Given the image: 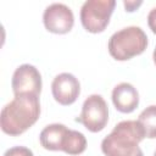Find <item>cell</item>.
<instances>
[{"label": "cell", "mask_w": 156, "mask_h": 156, "mask_svg": "<svg viewBox=\"0 0 156 156\" xmlns=\"http://www.w3.org/2000/svg\"><path fill=\"white\" fill-rule=\"evenodd\" d=\"M152 58H154V63L156 65V48H155V50H154V54H152Z\"/></svg>", "instance_id": "2e32d148"}, {"label": "cell", "mask_w": 156, "mask_h": 156, "mask_svg": "<svg viewBox=\"0 0 156 156\" xmlns=\"http://www.w3.org/2000/svg\"><path fill=\"white\" fill-rule=\"evenodd\" d=\"M89 132H101L108 121V107L104 98L99 94H93L85 99L82 106L80 115L76 118Z\"/></svg>", "instance_id": "5b68a950"}, {"label": "cell", "mask_w": 156, "mask_h": 156, "mask_svg": "<svg viewBox=\"0 0 156 156\" xmlns=\"http://www.w3.org/2000/svg\"><path fill=\"white\" fill-rule=\"evenodd\" d=\"M11 85L15 96L21 94H32L39 96L43 85L40 72L33 65L23 63L15 69Z\"/></svg>", "instance_id": "8992f818"}, {"label": "cell", "mask_w": 156, "mask_h": 156, "mask_svg": "<svg viewBox=\"0 0 156 156\" xmlns=\"http://www.w3.org/2000/svg\"><path fill=\"white\" fill-rule=\"evenodd\" d=\"M4 156H34L33 151L26 146H13L9 149Z\"/></svg>", "instance_id": "4fadbf2b"}, {"label": "cell", "mask_w": 156, "mask_h": 156, "mask_svg": "<svg viewBox=\"0 0 156 156\" xmlns=\"http://www.w3.org/2000/svg\"><path fill=\"white\" fill-rule=\"evenodd\" d=\"M87 149V139L83 133L78 130L69 129L66 144L63 146V152L68 155H80Z\"/></svg>", "instance_id": "8fae6325"}, {"label": "cell", "mask_w": 156, "mask_h": 156, "mask_svg": "<svg viewBox=\"0 0 156 156\" xmlns=\"http://www.w3.org/2000/svg\"><path fill=\"white\" fill-rule=\"evenodd\" d=\"M69 129L61 123H52L46 126L39 135L40 145L45 150L50 151H62L67 140Z\"/></svg>", "instance_id": "30bf717a"}, {"label": "cell", "mask_w": 156, "mask_h": 156, "mask_svg": "<svg viewBox=\"0 0 156 156\" xmlns=\"http://www.w3.org/2000/svg\"><path fill=\"white\" fill-rule=\"evenodd\" d=\"M51 91L54 99L63 106L72 105L80 94L79 80L71 73L57 74L51 83Z\"/></svg>", "instance_id": "ba28073f"}, {"label": "cell", "mask_w": 156, "mask_h": 156, "mask_svg": "<svg viewBox=\"0 0 156 156\" xmlns=\"http://www.w3.org/2000/svg\"><path fill=\"white\" fill-rule=\"evenodd\" d=\"M154 156H156V151H155V152H154Z\"/></svg>", "instance_id": "e0dca14e"}, {"label": "cell", "mask_w": 156, "mask_h": 156, "mask_svg": "<svg viewBox=\"0 0 156 156\" xmlns=\"http://www.w3.org/2000/svg\"><path fill=\"white\" fill-rule=\"evenodd\" d=\"M147 48V35L136 26L122 28L108 40V52L117 61H127L138 56Z\"/></svg>", "instance_id": "3957f363"}, {"label": "cell", "mask_w": 156, "mask_h": 156, "mask_svg": "<svg viewBox=\"0 0 156 156\" xmlns=\"http://www.w3.org/2000/svg\"><path fill=\"white\" fill-rule=\"evenodd\" d=\"M145 133L138 121H122L101 141V151L105 156H144L139 143Z\"/></svg>", "instance_id": "7a4b0ae2"}, {"label": "cell", "mask_w": 156, "mask_h": 156, "mask_svg": "<svg viewBox=\"0 0 156 156\" xmlns=\"http://www.w3.org/2000/svg\"><path fill=\"white\" fill-rule=\"evenodd\" d=\"M43 22L49 32L55 34H66L74 24V16L67 5L55 2L44 10Z\"/></svg>", "instance_id": "52a82bcc"}, {"label": "cell", "mask_w": 156, "mask_h": 156, "mask_svg": "<svg viewBox=\"0 0 156 156\" xmlns=\"http://www.w3.org/2000/svg\"><path fill=\"white\" fill-rule=\"evenodd\" d=\"M112 102L117 111L122 113H130L139 105L138 90L130 83H119L112 90Z\"/></svg>", "instance_id": "9c48e42d"}, {"label": "cell", "mask_w": 156, "mask_h": 156, "mask_svg": "<svg viewBox=\"0 0 156 156\" xmlns=\"http://www.w3.org/2000/svg\"><path fill=\"white\" fill-rule=\"evenodd\" d=\"M40 116V102L38 95H16L6 104L0 115V127L5 134L17 136L30 128Z\"/></svg>", "instance_id": "6da1fadb"}, {"label": "cell", "mask_w": 156, "mask_h": 156, "mask_svg": "<svg viewBox=\"0 0 156 156\" xmlns=\"http://www.w3.org/2000/svg\"><path fill=\"white\" fill-rule=\"evenodd\" d=\"M147 24L152 33L156 34V7H154L147 15Z\"/></svg>", "instance_id": "5bb4252c"}, {"label": "cell", "mask_w": 156, "mask_h": 156, "mask_svg": "<svg viewBox=\"0 0 156 156\" xmlns=\"http://www.w3.org/2000/svg\"><path fill=\"white\" fill-rule=\"evenodd\" d=\"M115 0H88L80 9V22L85 30L101 33L107 27L115 10Z\"/></svg>", "instance_id": "277c9868"}, {"label": "cell", "mask_w": 156, "mask_h": 156, "mask_svg": "<svg viewBox=\"0 0 156 156\" xmlns=\"http://www.w3.org/2000/svg\"><path fill=\"white\" fill-rule=\"evenodd\" d=\"M123 4H124V7H126V11L133 12L141 5V1H123Z\"/></svg>", "instance_id": "9a60e30c"}, {"label": "cell", "mask_w": 156, "mask_h": 156, "mask_svg": "<svg viewBox=\"0 0 156 156\" xmlns=\"http://www.w3.org/2000/svg\"><path fill=\"white\" fill-rule=\"evenodd\" d=\"M138 122L144 129L145 136L150 139L156 138V105L147 106L139 115Z\"/></svg>", "instance_id": "7c38bea8"}]
</instances>
